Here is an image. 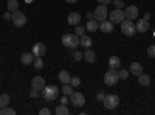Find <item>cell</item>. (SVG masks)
<instances>
[{"label":"cell","instance_id":"6da1fadb","mask_svg":"<svg viewBox=\"0 0 155 115\" xmlns=\"http://www.w3.org/2000/svg\"><path fill=\"white\" fill-rule=\"evenodd\" d=\"M41 95L45 101H54L59 95V89L56 86H45L41 90Z\"/></svg>","mask_w":155,"mask_h":115},{"label":"cell","instance_id":"7a4b0ae2","mask_svg":"<svg viewBox=\"0 0 155 115\" xmlns=\"http://www.w3.org/2000/svg\"><path fill=\"white\" fill-rule=\"evenodd\" d=\"M62 44L68 47V48H76L78 45L81 44V37L78 34H70V33H65L62 36Z\"/></svg>","mask_w":155,"mask_h":115},{"label":"cell","instance_id":"3957f363","mask_svg":"<svg viewBox=\"0 0 155 115\" xmlns=\"http://www.w3.org/2000/svg\"><path fill=\"white\" fill-rule=\"evenodd\" d=\"M120 25H121L123 34H126L127 37H132V36L137 33V25H135L134 20H130V19H124Z\"/></svg>","mask_w":155,"mask_h":115},{"label":"cell","instance_id":"277c9868","mask_svg":"<svg viewBox=\"0 0 155 115\" xmlns=\"http://www.w3.org/2000/svg\"><path fill=\"white\" fill-rule=\"evenodd\" d=\"M102 104H104L106 109H115V107H118L120 104V98L116 96L115 93H109L104 96V100H102Z\"/></svg>","mask_w":155,"mask_h":115},{"label":"cell","instance_id":"5b68a950","mask_svg":"<svg viewBox=\"0 0 155 115\" xmlns=\"http://www.w3.org/2000/svg\"><path fill=\"white\" fill-rule=\"evenodd\" d=\"M118 81H120V75H118V70H116V69H110L109 72H106L104 83L107 86H115Z\"/></svg>","mask_w":155,"mask_h":115},{"label":"cell","instance_id":"8992f818","mask_svg":"<svg viewBox=\"0 0 155 115\" xmlns=\"http://www.w3.org/2000/svg\"><path fill=\"white\" fill-rule=\"evenodd\" d=\"M109 16V12H107V8H106V5H98L96 6V9H95V12H93V19H96L98 22H102V20H106V17Z\"/></svg>","mask_w":155,"mask_h":115},{"label":"cell","instance_id":"52a82bcc","mask_svg":"<svg viewBox=\"0 0 155 115\" xmlns=\"http://www.w3.org/2000/svg\"><path fill=\"white\" fill-rule=\"evenodd\" d=\"M12 23H14L16 27H23V25L27 23V16H25V12H22L19 9L12 12Z\"/></svg>","mask_w":155,"mask_h":115},{"label":"cell","instance_id":"ba28073f","mask_svg":"<svg viewBox=\"0 0 155 115\" xmlns=\"http://www.w3.org/2000/svg\"><path fill=\"white\" fill-rule=\"evenodd\" d=\"M70 103L74 104L76 107H82L85 104V96L82 93H79V92H73L70 95Z\"/></svg>","mask_w":155,"mask_h":115},{"label":"cell","instance_id":"9c48e42d","mask_svg":"<svg viewBox=\"0 0 155 115\" xmlns=\"http://www.w3.org/2000/svg\"><path fill=\"white\" fill-rule=\"evenodd\" d=\"M110 20L113 23H121L124 19H126V14H124V9H118V8H115L110 14H109Z\"/></svg>","mask_w":155,"mask_h":115},{"label":"cell","instance_id":"30bf717a","mask_svg":"<svg viewBox=\"0 0 155 115\" xmlns=\"http://www.w3.org/2000/svg\"><path fill=\"white\" fill-rule=\"evenodd\" d=\"M31 87L34 89V90L41 92L42 89L45 87V79L42 78V76H34V78L31 79Z\"/></svg>","mask_w":155,"mask_h":115},{"label":"cell","instance_id":"8fae6325","mask_svg":"<svg viewBox=\"0 0 155 115\" xmlns=\"http://www.w3.org/2000/svg\"><path fill=\"white\" fill-rule=\"evenodd\" d=\"M36 58H42L45 53H47V47L44 45V44H41V42H37V44H34L33 45V52H31Z\"/></svg>","mask_w":155,"mask_h":115},{"label":"cell","instance_id":"7c38bea8","mask_svg":"<svg viewBox=\"0 0 155 115\" xmlns=\"http://www.w3.org/2000/svg\"><path fill=\"white\" fill-rule=\"evenodd\" d=\"M124 14H126V19H130V20L137 19V17H138V6L129 5V6L124 9Z\"/></svg>","mask_w":155,"mask_h":115},{"label":"cell","instance_id":"4fadbf2b","mask_svg":"<svg viewBox=\"0 0 155 115\" xmlns=\"http://www.w3.org/2000/svg\"><path fill=\"white\" fill-rule=\"evenodd\" d=\"M99 30L102 31V33H110L112 30H113V22L112 20H102V22H99Z\"/></svg>","mask_w":155,"mask_h":115},{"label":"cell","instance_id":"5bb4252c","mask_svg":"<svg viewBox=\"0 0 155 115\" xmlns=\"http://www.w3.org/2000/svg\"><path fill=\"white\" fill-rule=\"evenodd\" d=\"M81 19L82 17H81L79 12H70L68 17H67V22H68V25H79Z\"/></svg>","mask_w":155,"mask_h":115},{"label":"cell","instance_id":"9a60e30c","mask_svg":"<svg viewBox=\"0 0 155 115\" xmlns=\"http://www.w3.org/2000/svg\"><path fill=\"white\" fill-rule=\"evenodd\" d=\"M147 30H149V19H140L137 23V31L146 33Z\"/></svg>","mask_w":155,"mask_h":115},{"label":"cell","instance_id":"2e32d148","mask_svg":"<svg viewBox=\"0 0 155 115\" xmlns=\"http://www.w3.org/2000/svg\"><path fill=\"white\" fill-rule=\"evenodd\" d=\"M34 55L33 53H22V56H20V62L23 64V66H30V64H33L34 62Z\"/></svg>","mask_w":155,"mask_h":115},{"label":"cell","instance_id":"e0dca14e","mask_svg":"<svg viewBox=\"0 0 155 115\" xmlns=\"http://www.w3.org/2000/svg\"><path fill=\"white\" fill-rule=\"evenodd\" d=\"M129 73H132L135 76L141 75V73H143V66H141L140 62H132L130 64V72H129Z\"/></svg>","mask_w":155,"mask_h":115},{"label":"cell","instance_id":"ac0fdd59","mask_svg":"<svg viewBox=\"0 0 155 115\" xmlns=\"http://www.w3.org/2000/svg\"><path fill=\"white\" fill-rule=\"evenodd\" d=\"M85 30H88L90 33H93V31L99 30V22H98L96 19H88V22H87V27H85Z\"/></svg>","mask_w":155,"mask_h":115},{"label":"cell","instance_id":"d6986e66","mask_svg":"<svg viewBox=\"0 0 155 115\" xmlns=\"http://www.w3.org/2000/svg\"><path fill=\"white\" fill-rule=\"evenodd\" d=\"M138 83L143 86V87H147V86H150V76L149 75H146V73H141V75H138Z\"/></svg>","mask_w":155,"mask_h":115},{"label":"cell","instance_id":"ffe728a7","mask_svg":"<svg viewBox=\"0 0 155 115\" xmlns=\"http://www.w3.org/2000/svg\"><path fill=\"white\" fill-rule=\"evenodd\" d=\"M109 66H110V69H116V70H118V69L121 67V59H120L118 56H110Z\"/></svg>","mask_w":155,"mask_h":115},{"label":"cell","instance_id":"44dd1931","mask_svg":"<svg viewBox=\"0 0 155 115\" xmlns=\"http://www.w3.org/2000/svg\"><path fill=\"white\" fill-rule=\"evenodd\" d=\"M59 81H61V83H64V84H68V83L71 81L70 73H68L67 70H62V72L59 73Z\"/></svg>","mask_w":155,"mask_h":115},{"label":"cell","instance_id":"7402d4cb","mask_svg":"<svg viewBox=\"0 0 155 115\" xmlns=\"http://www.w3.org/2000/svg\"><path fill=\"white\" fill-rule=\"evenodd\" d=\"M84 59H85L87 62H95V61H96V53L93 52V50L87 48V52L84 53Z\"/></svg>","mask_w":155,"mask_h":115},{"label":"cell","instance_id":"603a6c76","mask_svg":"<svg viewBox=\"0 0 155 115\" xmlns=\"http://www.w3.org/2000/svg\"><path fill=\"white\" fill-rule=\"evenodd\" d=\"M54 113H56V115H68V113H70V110H68V107H67L65 104H62V103H61V104L56 107Z\"/></svg>","mask_w":155,"mask_h":115},{"label":"cell","instance_id":"cb8c5ba5","mask_svg":"<svg viewBox=\"0 0 155 115\" xmlns=\"http://www.w3.org/2000/svg\"><path fill=\"white\" fill-rule=\"evenodd\" d=\"M92 44H93V41L90 39L88 36H85V34H82V36H81V45H82V47L90 48V47H92Z\"/></svg>","mask_w":155,"mask_h":115},{"label":"cell","instance_id":"d4e9b609","mask_svg":"<svg viewBox=\"0 0 155 115\" xmlns=\"http://www.w3.org/2000/svg\"><path fill=\"white\" fill-rule=\"evenodd\" d=\"M8 11H11V12H14V11H17L19 9V2L17 0H8Z\"/></svg>","mask_w":155,"mask_h":115},{"label":"cell","instance_id":"484cf974","mask_svg":"<svg viewBox=\"0 0 155 115\" xmlns=\"http://www.w3.org/2000/svg\"><path fill=\"white\" fill-rule=\"evenodd\" d=\"M9 104V95L8 93H2L0 95V107H5Z\"/></svg>","mask_w":155,"mask_h":115},{"label":"cell","instance_id":"4316f807","mask_svg":"<svg viewBox=\"0 0 155 115\" xmlns=\"http://www.w3.org/2000/svg\"><path fill=\"white\" fill-rule=\"evenodd\" d=\"M62 93L64 95H67V96H70L71 93H73V86L68 83V84H64V87H62Z\"/></svg>","mask_w":155,"mask_h":115},{"label":"cell","instance_id":"83f0119b","mask_svg":"<svg viewBox=\"0 0 155 115\" xmlns=\"http://www.w3.org/2000/svg\"><path fill=\"white\" fill-rule=\"evenodd\" d=\"M14 113H16V110L11 109V107H8V106H5V107L0 109V115H14Z\"/></svg>","mask_w":155,"mask_h":115},{"label":"cell","instance_id":"f1b7e54d","mask_svg":"<svg viewBox=\"0 0 155 115\" xmlns=\"http://www.w3.org/2000/svg\"><path fill=\"white\" fill-rule=\"evenodd\" d=\"M33 66H34V69H36V70H41V69L44 67V61H42V58H34Z\"/></svg>","mask_w":155,"mask_h":115},{"label":"cell","instance_id":"f546056e","mask_svg":"<svg viewBox=\"0 0 155 115\" xmlns=\"http://www.w3.org/2000/svg\"><path fill=\"white\" fill-rule=\"evenodd\" d=\"M84 31H85V28L84 27H81V25H76V30H74V34H78V36H82L84 34Z\"/></svg>","mask_w":155,"mask_h":115},{"label":"cell","instance_id":"4dcf8cb0","mask_svg":"<svg viewBox=\"0 0 155 115\" xmlns=\"http://www.w3.org/2000/svg\"><path fill=\"white\" fill-rule=\"evenodd\" d=\"M118 75H120V79H127L129 78V72L127 70H120Z\"/></svg>","mask_w":155,"mask_h":115},{"label":"cell","instance_id":"1f68e13d","mask_svg":"<svg viewBox=\"0 0 155 115\" xmlns=\"http://www.w3.org/2000/svg\"><path fill=\"white\" fill-rule=\"evenodd\" d=\"M70 84H71L73 87H78V86H79V84H81V79H79V78H78V76H74V78H71V81H70Z\"/></svg>","mask_w":155,"mask_h":115},{"label":"cell","instance_id":"d6a6232c","mask_svg":"<svg viewBox=\"0 0 155 115\" xmlns=\"http://www.w3.org/2000/svg\"><path fill=\"white\" fill-rule=\"evenodd\" d=\"M113 5H115V8L123 9V6H124V2H123V0H113Z\"/></svg>","mask_w":155,"mask_h":115},{"label":"cell","instance_id":"836d02e7","mask_svg":"<svg viewBox=\"0 0 155 115\" xmlns=\"http://www.w3.org/2000/svg\"><path fill=\"white\" fill-rule=\"evenodd\" d=\"M147 55H149L150 58H155V44L150 45V47L147 48Z\"/></svg>","mask_w":155,"mask_h":115},{"label":"cell","instance_id":"e575fe53","mask_svg":"<svg viewBox=\"0 0 155 115\" xmlns=\"http://www.w3.org/2000/svg\"><path fill=\"white\" fill-rule=\"evenodd\" d=\"M73 58H74L76 61H81V59L84 58V53H79V52H74V53H73Z\"/></svg>","mask_w":155,"mask_h":115},{"label":"cell","instance_id":"d590c367","mask_svg":"<svg viewBox=\"0 0 155 115\" xmlns=\"http://www.w3.org/2000/svg\"><path fill=\"white\" fill-rule=\"evenodd\" d=\"M3 20H12V12L11 11H8V12L3 14Z\"/></svg>","mask_w":155,"mask_h":115},{"label":"cell","instance_id":"8d00e7d4","mask_svg":"<svg viewBox=\"0 0 155 115\" xmlns=\"http://www.w3.org/2000/svg\"><path fill=\"white\" fill-rule=\"evenodd\" d=\"M112 2H113V0H98V3H101V5H109Z\"/></svg>","mask_w":155,"mask_h":115},{"label":"cell","instance_id":"74e56055","mask_svg":"<svg viewBox=\"0 0 155 115\" xmlns=\"http://www.w3.org/2000/svg\"><path fill=\"white\" fill-rule=\"evenodd\" d=\"M51 110L50 109H41V115H50Z\"/></svg>","mask_w":155,"mask_h":115},{"label":"cell","instance_id":"f35d334b","mask_svg":"<svg viewBox=\"0 0 155 115\" xmlns=\"http://www.w3.org/2000/svg\"><path fill=\"white\" fill-rule=\"evenodd\" d=\"M61 103H62V104H67V103H68V98H67V95H64V96L61 98Z\"/></svg>","mask_w":155,"mask_h":115},{"label":"cell","instance_id":"ab89813d","mask_svg":"<svg viewBox=\"0 0 155 115\" xmlns=\"http://www.w3.org/2000/svg\"><path fill=\"white\" fill-rule=\"evenodd\" d=\"M104 96H106V95H104V93H102V92H99V93H98V96H96V98H98V100H99V101H102V100H104Z\"/></svg>","mask_w":155,"mask_h":115},{"label":"cell","instance_id":"60d3db41","mask_svg":"<svg viewBox=\"0 0 155 115\" xmlns=\"http://www.w3.org/2000/svg\"><path fill=\"white\" fill-rule=\"evenodd\" d=\"M37 96V90H34V89H33V92H31V98H36Z\"/></svg>","mask_w":155,"mask_h":115},{"label":"cell","instance_id":"b9f144b4","mask_svg":"<svg viewBox=\"0 0 155 115\" xmlns=\"http://www.w3.org/2000/svg\"><path fill=\"white\" fill-rule=\"evenodd\" d=\"M65 2H67V3H76L78 0H65Z\"/></svg>","mask_w":155,"mask_h":115},{"label":"cell","instance_id":"7bdbcfd3","mask_svg":"<svg viewBox=\"0 0 155 115\" xmlns=\"http://www.w3.org/2000/svg\"><path fill=\"white\" fill-rule=\"evenodd\" d=\"M25 2H27V3H30V2H31V0H25Z\"/></svg>","mask_w":155,"mask_h":115}]
</instances>
